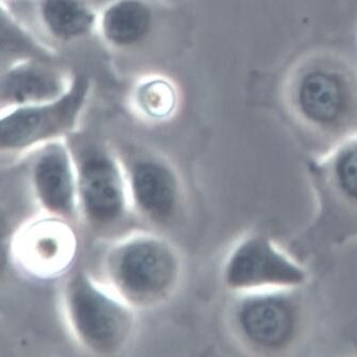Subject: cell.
I'll use <instances>...</instances> for the list:
<instances>
[{
  "instance_id": "1",
  "label": "cell",
  "mask_w": 357,
  "mask_h": 357,
  "mask_svg": "<svg viewBox=\"0 0 357 357\" xmlns=\"http://www.w3.org/2000/svg\"><path fill=\"white\" fill-rule=\"evenodd\" d=\"M105 283L135 310L161 305L176 294L183 261L161 235L137 232L109 245L102 264Z\"/></svg>"
},
{
  "instance_id": "2",
  "label": "cell",
  "mask_w": 357,
  "mask_h": 357,
  "mask_svg": "<svg viewBox=\"0 0 357 357\" xmlns=\"http://www.w3.org/2000/svg\"><path fill=\"white\" fill-rule=\"evenodd\" d=\"M63 310L77 344L96 356L121 354L137 332V310L87 271L67 278Z\"/></svg>"
},
{
  "instance_id": "3",
  "label": "cell",
  "mask_w": 357,
  "mask_h": 357,
  "mask_svg": "<svg viewBox=\"0 0 357 357\" xmlns=\"http://www.w3.org/2000/svg\"><path fill=\"white\" fill-rule=\"evenodd\" d=\"M284 94L296 117L317 131H342L357 121L356 74L331 54H312L297 63Z\"/></svg>"
},
{
  "instance_id": "4",
  "label": "cell",
  "mask_w": 357,
  "mask_h": 357,
  "mask_svg": "<svg viewBox=\"0 0 357 357\" xmlns=\"http://www.w3.org/2000/svg\"><path fill=\"white\" fill-rule=\"evenodd\" d=\"M68 143L77 168L79 220L97 234L115 232L133 212L123 161L102 144Z\"/></svg>"
},
{
  "instance_id": "5",
  "label": "cell",
  "mask_w": 357,
  "mask_h": 357,
  "mask_svg": "<svg viewBox=\"0 0 357 357\" xmlns=\"http://www.w3.org/2000/svg\"><path fill=\"white\" fill-rule=\"evenodd\" d=\"M91 91V78L82 73H74L70 89L59 98L1 111V153H28L45 144L72 137Z\"/></svg>"
},
{
  "instance_id": "6",
  "label": "cell",
  "mask_w": 357,
  "mask_h": 357,
  "mask_svg": "<svg viewBox=\"0 0 357 357\" xmlns=\"http://www.w3.org/2000/svg\"><path fill=\"white\" fill-rule=\"evenodd\" d=\"M221 278L230 291L243 295L298 289L307 281V273L269 237L251 234L231 249L223 263Z\"/></svg>"
},
{
  "instance_id": "7",
  "label": "cell",
  "mask_w": 357,
  "mask_h": 357,
  "mask_svg": "<svg viewBox=\"0 0 357 357\" xmlns=\"http://www.w3.org/2000/svg\"><path fill=\"white\" fill-rule=\"evenodd\" d=\"M293 290H271L239 295L232 322L239 340L261 352H280L293 344L299 330Z\"/></svg>"
},
{
  "instance_id": "8",
  "label": "cell",
  "mask_w": 357,
  "mask_h": 357,
  "mask_svg": "<svg viewBox=\"0 0 357 357\" xmlns=\"http://www.w3.org/2000/svg\"><path fill=\"white\" fill-rule=\"evenodd\" d=\"M75 223L43 214L26 223L13 238L12 255L28 275L50 280L65 275L78 251Z\"/></svg>"
},
{
  "instance_id": "9",
  "label": "cell",
  "mask_w": 357,
  "mask_h": 357,
  "mask_svg": "<svg viewBox=\"0 0 357 357\" xmlns=\"http://www.w3.org/2000/svg\"><path fill=\"white\" fill-rule=\"evenodd\" d=\"M29 181L43 214L76 223L78 185L74 154L68 139H58L31 151Z\"/></svg>"
},
{
  "instance_id": "10",
  "label": "cell",
  "mask_w": 357,
  "mask_h": 357,
  "mask_svg": "<svg viewBox=\"0 0 357 357\" xmlns=\"http://www.w3.org/2000/svg\"><path fill=\"white\" fill-rule=\"evenodd\" d=\"M123 163L133 212L155 226L176 220L183 206V188L172 164L149 153Z\"/></svg>"
},
{
  "instance_id": "11",
  "label": "cell",
  "mask_w": 357,
  "mask_h": 357,
  "mask_svg": "<svg viewBox=\"0 0 357 357\" xmlns=\"http://www.w3.org/2000/svg\"><path fill=\"white\" fill-rule=\"evenodd\" d=\"M73 77L56 62L28 60L9 65L1 68L0 109L54 100L70 89Z\"/></svg>"
},
{
  "instance_id": "12",
  "label": "cell",
  "mask_w": 357,
  "mask_h": 357,
  "mask_svg": "<svg viewBox=\"0 0 357 357\" xmlns=\"http://www.w3.org/2000/svg\"><path fill=\"white\" fill-rule=\"evenodd\" d=\"M42 31L54 42L70 44L97 29L98 14L86 0H29Z\"/></svg>"
},
{
  "instance_id": "13",
  "label": "cell",
  "mask_w": 357,
  "mask_h": 357,
  "mask_svg": "<svg viewBox=\"0 0 357 357\" xmlns=\"http://www.w3.org/2000/svg\"><path fill=\"white\" fill-rule=\"evenodd\" d=\"M153 24V11L145 0H115L98 14L97 30L112 47L129 50L147 40Z\"/></svg>"
},
{
  "instance_id": "14",
  "label": "cell",
  "mask_w": 357,
  "mask_h": 357,
  "mask_svg": "<svg viewBox=\"0 0 357 357\" xmlns=\"http://www.w3.org/2000/svg\"><path fill=\"white\" fill-rule=\"evenodd\" d=\"M56 62L52 50L43 44L7 6L1 3L0 67L22 61Z\"/></svg>"
},
{
  "instance_id": "15",
  "label": "cell",
  "mask_w": 357,
  "mask_h": 357,
  "mask_svg": "<svg viewBox=\"0 0 357 357\" xmlns=\"http://www.w3.org/2000/svg\"><path fill=\"white\" fill-rule=\"evenodd\" d=\"M132 97L135 109L148 121H167L178 109V89L165 77L144 78L134 87Z\"/></svg>"
},
{
  "instance_id": "16",
  "label": "cell",
  "mask_w": 357,
  "mask_h": 357,
  "mask_svg": "<svg viewBox=\"0 0 357 357\" xmlns=\"http://www.w3.org/2000/svg\"><path fill=\"white\" fill-rule=\"evenodd\" d=\"M328 161L335 190L344 200L357 206V133L340 144Z\"/></svg>"
}]
</instances>
